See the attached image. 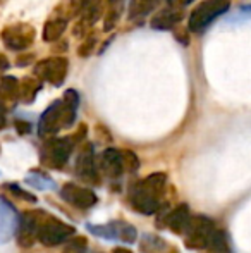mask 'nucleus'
Masks as SVG:
<instances>
[{"mask_svg":"<svg viewBox=\"0 0 251 253\" xmlns=\"http://www.w3.org/2000/svg\"><path fill=\"white\" fill-rule=\"evenodd\" d=\"M77 105H79L77 91L67 90L66 93H64L62 100L54 102L43 114H41L40 123H38V134L43 138L54 136L62 127L72 126L74 119H76Z\"/></svg>","mask_w":251,"mask_h":253,"instance_id":"nucleus-1","label":"nucleus"},{"mask_svg":"<svg viewBox=\"0 0 251 253\" xmlns=\"http://www.w3.org/2000/svg\"><path fill=\"white\" fill-rule=\"evenodd\" d=\"M167 176L165 172H153L143 181L136 183L131 190V205L144 215H151L160 207L162 195H164Z\"/></svg>","mask_w":251,"mask_h":253,"instance_id":"nucleus-2","label":"nucleus"},{"mask_svg":"<svg viewBox=\"0 0 251 253\" xmlns=\"http://www.w3.org/2000/svg\"><path fill=\"white\" fill-rule=\"evenodd\" d=\"M231 7V0H203L189 16V30L191 31H205L218 16Z\"/></svg>","mask_w":251,"mask_h":253,"instance_id":"nucleus-3","label":"nucleus"},{"mask_svg":"<svg viewBox=\"0 0 251 253\" xmlns=\"http://www.w3.org/2000/svg\"><path fill=\"white\" fill-rule=\"evenodd\" d=\"M71 236H74L72 226L43 213L40 222V229H38V241L41 245H45V247H57V245L69 240Z\"/></svg>","mask_w":251,"mask_h":253,"instance_id":"nucleus-4","label":"nucleus"},{"mask_svg":"<svg viewBox=\"0 0 251 253\" xmlns=\"http://www.w3.org/2000/svg\"><path fill=\"white\" fill-rule=\"evenodd\" d=\"M215 231H217V227H215V224L208 217H191V222L184 233L186 245L189 248H193V250H205L210 245Z\"/></svg>","mask_w":251,"mask_h":253,"instance_id":"nucleus-5","label":"nucleus"},{"mask_svg":"<svg viewBox=\"0 0 251 253\" xmlns=\"http://www.w3.org/2000/svg\"><path fill=\"white\" fill-rule=\"evenodd\" d=\"M72 147L71 138H52L41 148V162L52 169H61L69 160Z\"/></svg>","mask_w":251,"mask_h":253,"instance_id":"nucleus-6","label":"nucleus"},{"mask_svg":"<svg viewBox=\"0 0 251 253\" xmlns=\"http://www.w3.org/2000/svg\"><path fill=\"white\" fill-rule=\"evenodd\" d=\"M69 71V62L66 57H50V59H43L35 66V76L40 78V81H47V83L59 86L64 83Z\"/></svg>","mask_w":251,"mask_h":253,"instance_id":"nucleus-7","label":"nucleus"},{"mask_svg":"<svg viewBox=\"0 0 251 253\" xmlns=\"http://www.w3.org/2000/svg\"><path fill=\"white\" fill-rule=\"evenodd\" d=\"M35 37H36L35 28L26 23L12 24V26H7L2 31V42L5 43V47L16 52L24 50V48L30 47L35 42Z\"/></svg>","mask_w":251,"mask_h":253,"instance_id":"nucleus-8","label":"nucleus"},{"mask_svg":"<svg viewBox=\"0 0 251 253\" xmlns=\"http://www.w3.org/2000/svg\"><path fill=\"white\" fill-rule=\"evenodd\" d=\"M43 213L41 212H26L23 213L17 227V243L23 248H30L38 240V229Z\"/></svg>","mask_w":251,"mask_h":253,"instance_id":"nucleus-9","label":"nucleus"},{"mask_svg":"<svg viewBox=\"0 0 251 253\" xmlns=\"http://www.w3.org/2000/svg\"><path fill=\"white\" fill-rule=\"evenodd\" d=\"M61 197L69 203V205L76 207V209H81V210L91 209V207L98 202V197L91 190L81 188L72 183L64 184L62 190H61Z\"/></svg>","mask_w":251,"mask_h":253,"instance_id":"nucleus-10","label":"nucleus"},{"mask_svg":"<svg viewBox=\"0 0 251 253\" xmlns=\"http://www.w3.org/2000/svg\"><path fill=\"white\" fill-rule=\"evenodd\" d=\"M124 170L122 166V152L117 148H107L102 152L100 160H98V172L104 174L105 177H119Z\"/></svg>","mask_w":251,"mask_h":253,"instance_id":"nucleus-11","label":"nucleus"},{"mask_svg":"<svg viewBox=\"0 0 251 253\" xmlns=\"http://www.w3.org/2000/svg\"><path fill=\"white\" fill-rule=\"evenodd\" d=\"M76 172L88 183H98V167L93 157V148L84 147L76 160Z\"/></svg>","mask_w":251,"mask_h":253,"instance_id":"nucleus-12","label":"nucleus"},{"mask_svg":"<svg viewBox=\"0 0 251 253\" xmlns=\"http://www.w3.org/2000/svg\"><path fill=\"white\" fill-rule=\"evenodd\" d=\"M182 19V10L179 7H165L158 14H155L151 19V28L158 31H169Z\"/></svg>","mask_w":251,"mask_h":253,"instance_id":"nucleus-13","label":"nucleus"},{"mask_svg":"<svg viewBox=\"0 0 251 253\" xmlns=\"http://www.w3.org/2000/svg\"><path fill=\"white\" fill-rule=\"evenodd\" d=\"M189 222H191V212H189V207L184 205V203L178 205L167 215V227L176 234H184Z\"/></svg>","mask_w":251,"mask_h":253,"instance_id":"nucleus-14","label":"nucleus"},{"mask_svg":"<svg viewBox=\"0 0 251 253\" xmlns=\"http://www.w3.org/2000/svg\"><path fill=\"white\" fill-rule=\"evenodd\" d=\"M160 0H131L129 7H127V17L133 23L143 21L146 16H150L155 9H157Z\"/></svg>","mask_w":251,"mask_h":253,"instance_id":"nucleus-15","label":"nucleus"},{"mask_svg":"<svg viewBox=\"0 0 251 253\" xmlns=\"http://www.w3.org/2000/svg\"><path fill=\"white\" fill-rule=\"evenodd\" d=\"M67 28V21L62 17H54L43 26V40L45 42H57L64 35Z\"/></svg>","mask_w":251,"mask_h":253,"instance_id":"nucleus-16","label":"nucleus"},{"mask_svg":"<svg viewBox=\"0 0 251 253\" xmlns=\"http://www.w3.org/2000/svg\"><path fill=\"white\" fill-rule=\"evenodd\" d=\"M19 98V81L14 76H2L0 80V100Z\"/></svg>","mask_w":251,"mask_h":253,"instance_id":"nucleus-17","label":"nucleus"},{"mask_svg":"<svg viewBox=\"0 0 251 253\" xmlns=\"http://www.w3.org/2000/svg\"><path fill=\"white\" fill-rule=\"evenodd\" d=\"M40 88L41 83L36 78H24L23 83H19V98L23 102H33Z\"/></svg>","mask_w":251,"mask_h":253,"instance_id":"nucleus-18","label":"nucleus"},{"mask_svg":"<svg viewBox=\"0 0 251 253\" xmlns=\"http://www.w3.org/2000/svg\"><path fill=\"white\" fill-rule=\"evenodd\" d=\"M112 227H114V234L115 240H121L124 243H133L136 240V229H134L131 224L122 222V220H115V222H110Z\"/></svg>","mask_w":251,"mask_h":253,"instance_id":"nucleus-19","label":"nucleus"},{"mask_svg":"<svg viewBox=\"0 0 251 253\" xmlns=\"http://www.w3.org/2000/svg\"><path fill=\"white\" fill-rule=\"evenodd\" d=\"M122 166H124V170H127V172H136L140 169V159L134 152L124 150L122 152Z\"/></svg>","mask_w":251,"mask_h":253,"instance_id":"nucleus-20","label":"nucleus"},{"mask_svg":"<svg viewBox=\"0 0 251 253\" xmlns=\"http://www.w3.org/2000/svg\"><path fill=\"white\" fill-rule=\"evenodd\" d=\"M9 188L10 191H12L14 195H17V197H21V198H24V200H30V202H36V198H35V195H31V193H28V191H23V190H19V186H16V184H9Z\"/></svg>","mask_w":251,"mask_h":253,"instance_id":"nucleus-21","label":"nucleus"},{"mask_svg":"<svg viewBox=\"0 0 251 253\" xmlns=\"http://www.w3.org/2000/svg\"><path fill=\"white\" fill-rule=\"evenodd\" d=\"M93 47H95V38H90V40H86L83 45H81L79 55L81 57H88L91 53V50H93Z\"/></svg>","mask_w":251,"mask_h":253,"instance_id":"nucleus-22","label":"nucleus"},{"mask_svg":"<svg viewBox=\"0 0 251 253\" xmlns=\"http://www.w3.org/2000/svg\"><path fill=\"white\" fill-rule=\"evenodd\" d=\"M169 2V5H172V7H179V9H182L184 5H188V3L191 2H194V0H167Z\"/></svg>","mask_w":251,"mask_h":253,"instance_id":"nucleus-23","label":"nucleus"},{"mask_svg":"<svg viewBox=\"0 0 251 253\" xmlns=\"http://www.w3.org/2000/svg\"><path fill=\"white\" fill-rule=\"evenodd\" d=\"M16 127H17V131H19L21 134H24V133H28V131H30V124L21 123V121H17V123H16Z\"/></svg>","mask_w":251,"mask_h":253,"instance_id":"nucleus-24","label":"nucleus"},{"mask_svg":"<svg viewBox=\"0 0 251 253\" xmlns=\"http://www.w3.org/2000/svg\"><path fill=\"white\" fill-rule=\"evenodd\" d=\"M7 123V117H5V107H3V103L0 102V129H2L3 126H5Z\"/></svg>","mask_w":251,"mask_h":253,"instance_id":"nucleus-25","label":"nucleus"},{"mask_svg":"<svg viewBox=\"0 0 251 253\" xmlns=\"http://www.w3.org/2000/svg\"><path fill=\"white\" fill-rule=\"evenodd\" d=\"M7 67H9V60L5 59V55L0 53V71H5Z\"/></svg>","mask_w":251,"mask_h":253,"instance_id":"nucleus-26","label":"nucleus"},{"mask_svg":"<svg viewBox=\"0 0 251 253\" xmlns=\"http://www.w3.org/2000/svg\"><path fill=\"white\" fill-rule=\"evenodd\" d=\"M114 253H133V252H129L127 248H114Z\"/></svg>","mask_w":251,"mask_h":253,"instance_id":"nucleus-27","label":"nucleus"},{"mask_svg":"<svg viewBox=\"0 0 251 253\" xmlns=\"http://www.w3.org/2000/svg\"><path fill=\"white\" fill-rule=\"evenodd\" d=\"M108 2H112V3H119L121 0H108Z\"/></svg>","mask_w":251,"mask_h":253,"instance_id":"nucleus-28","label":"nucleus"}]
</instances>
